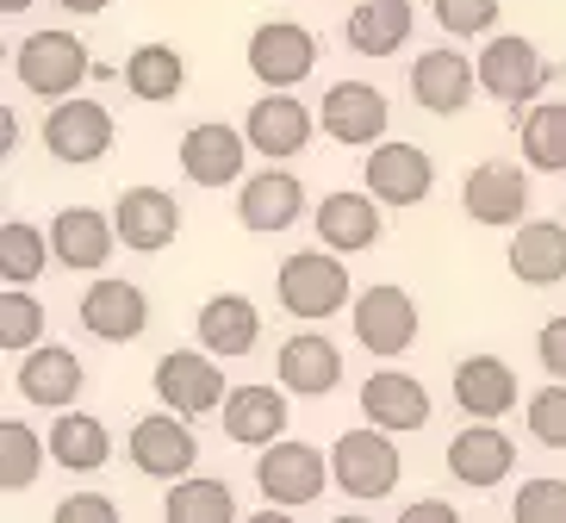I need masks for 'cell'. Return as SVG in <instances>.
<instances>
[{
	"label": "cell",
	"mask_w": 566,
	"mask_h": 523,
	"mask_svg": "<svg viewBox=\"0 0 566 523\" xmlns=\"http://www.w3.org/2000/svg\"><path fill=\"white\" fill-rule=\"evenodd\" d=\"M274 293H281V312H293V318L305 324H324L336 318L343 305H355V281H349V262H343V250H293L281 262V274H274Z\"/></svg>",
	"instance_id": "cell-1"
},
{
	"label": "cell",
	"mask_w": 566,
	"mask_h": 523,
	"mask_svg": "<svg viewBox=\"0 0 566 523\" xmlns=\"http://www.w3.org/2000/svg\"><path fill=\"white\" fill-rule=\"evenodd\" d=\"M399 480H405V456H399V442H392V430L367 423V430H343V437H336L331 487L343 492V499L380 505L386 492H399Z\"/></svg>",
	"instance_id": "cell-2"
},
{
	"label": "cell",
	"mask_w": 566,
	"mask_h": 523,
	"mask_svg": "<svg viewBox=\"0 0 566 523\" xmlns=\"http://www.w3.org/2000/svg\"><path fill=\"white\" fill-rule=\"evenodd\" d=\"M324 480H331V461L312 442H268V449H255V487H262L268 505L305 511L324 499Z\"/></svg>",
	"instance_id": "cell-3"
},
{
	"label": "cell",
	"mask_w": 566,
	"mask_h": 523,
	"mask_svg": "<svg viewBox=\"0 0 566 523\" xmlns=\"http://www.w3.org/2000/svg\"><path fill=\"white\" fill-rule=\"evenodd\" d=\"M87 44L75 32H32L13 51V75L25 82V94L38 101H69L75 87L87 82Z\"/></svg>",
	"instance_id": "cell-4"
},
{
	"label": "cell",
	"mask_w": 566,
	"mask_h": 523,
	"mask_svg": "<svg viewBox=\"0 0 566 523\" xmlns=\"http://www.w3.org/2000/svg\"><path fill=\"white\" fill-rule=\"evenodd\" d=\"M125 456H132L137 473H150V480H187L193 473V461H200V437L187 430V418L175 406L150 411V418L132 423V437H125Z\"/></svg>",
	"instance_id": "cell-5"
},
{
	"label": "cell",
	"mask_w": 566,
	"mask_h": 523,
	"mask_svg": "<svg viewBox=\"0 0 566 523\" xmlns=\"http://www.w3.org/2000/svg\"><path fill=\"white\" fill-rule=\"evenodd\" d=\"M530 169L523 163H480V169H467L461 181V206L467 219L485 224V231H516V224L530 219Z\"/></svg>",
	"instance_id": "cell-6"
},
{
	"label": "cell",
	"mask_w": 566,
	"mask_h": 523,
	"mask_svg": "<svg viewBox=\"0 0 566 523\" xmlns=\"http://www.w3.org/2000/svg\"><path fill=\"white\" fill-rule=\"evenodd\" d=\"M44 150L69 169H87V163H101L113 150V113L101 101H87V94H69V101H51L44 113Z\"/></svg>",
	"instance_id": "cell-7"
},
{
	"label": "cell",
	"mask_w": 566,
	"mask_h": 523,
	"mask_svg": "<svg viewBox=\"0 0 566 523\" xmlns=\"http://www.w3.org/2000/svg\"><path fill=\"white\" fill-rule=\"evenodd\" d=\"M224 374H218V355L206 349H175L156 362V399L175 406L181 418H206V411H224Z\"/></svg>",
	"instance_id": "cell-8"
},
{
	"label": "cell",
	"mask_w": 566,
	"mask_h": 523,
	"mask_svg": "<svg viewBox=\"0 0 566 523\" xmlns=\"http://www.w3.org/2000/svg\"><path fill=\"white\" fill-rule=\"evenodd\" d=\"M317 69V38L300 19H262L250 32V75L262 87H300Z\"/></svg>",
	"instance_id": "cell-9"
},
{
	"label": "cell",
	"mask_w": 566,
	"mask_h": 523,
	"mask_svg": "<svg viewBox=\"0 0 566 523\" xmlns=\"http://www.w3.org/2000/svg\"><path fill=\"white\" fill-rule=\"evenodd\" d=\"M250 150H255L250 132H237L224 118H200L181 137V175L193 187H231V181H243V156Z\"/></svg>",
	"instance_id": "cell-10"
},
{
	"label": "cell",
	"mask_w": 566,
	"mask_h": 523,
	"mask_svg": "<svg viewBox=\"0 0 566 523\" xmlns=\"http://www.w3.org/2000/svg\"><path fill=\"white\" fill-rule=\"evenodd\" d=\"M349 318H355V343H361L367 355H405L417 343V300L405 287H367L355 293L349 305Z\"/></svg>",
	"instance_id": "cell-11"
},
{
	"label": "cell",
	"mask_w": 566,
	"mask_h": 523,
	"mask_svg": "<svg viewBox=\"0 0 566 523\" xmlns=\"http://www.w3.org/2000/svg\"><path fill=\"white\" fill-rule=\"evenodd\" d=\"M361 181L380 206H423L430 187H436V163H430V150H417V144H374Z\"/></svg>",
	"instance_id": "cell-12"
},
{
	"label": "cell",
	"mask_w": 566,
	"mask_h": 523,
	"mask_svg": "<svg viewBox=\"0 0 566 523\" xmlns=\"http://www.w3.org/2000/svg\"><path fill=\"white\" fill-rule=\"evenodd\" d=\"M473 87H480V63H467V51L454 44H436L411 63V101L436 118H454L473 101Z\"/></svg>",
	"instance_id": "cell-13"
},
{
	"label": "cell",
	"mask_w": 566,
	"mask_h": 523,
	"mask_svg": "<svg viewBox=\"0 0 566 523\" xmlns=\"http://www.w3.org/2000/svg\"><path fill=\"white\" fill-rule=\"evenodd\" d=\"M82 331L101 343H137L150 331V293L137 287V281H94L82 293Z\"/></svg>",
	"instance_id": "cell-14"
},
{
	"label": "cell",
	"mask_w": 566,
	"mask_h": 523,
	"mask_svg": "<svg viewBox=\"0 0 566 523\" xmlns=\"http://www.w3.org/2000/svg\"><path fill=\"white\" fill-rule=\"evenodd\" d=\"M237 219H243V231H262V237L293 231V224L305 219V181L293 169H274V163H268L262 175L243 181V193H237Z\"/></svg>",
	"instance_id": "cell-15"
},
{
	"label": "cell",
	"mask_w": 566,
	"mask_h": 523,
	"mask_svg": "<svg viewBox=\"0 0 566 523\" xmlns=\"http://www.w3.org/2000/svg\"><path fill=\"white\" fill-rule=\"evenodd\" d=\"M473 63H480V87L492 94V101H504V106L542 94V82H548V63H542V51H535L530 38H516V32L492 38V44H485Z\"/></svg>",
	"instance_id": "cell-16"
},
{
	"label": "cell",
	"mask_w": 566,
	"mask_h": 523,
	"mask_svg": "<svg viewBox=\"0 0 566 523\" xmlns=\"http://www.w3.org/2000/svg\"><path fill=\"white\" fill-rule=\"evenodd\" d=\"M516 468V442L499 430V418H473L461 437L449 442V473L461 487L485 492V487H504Z\"/></svg>",
	"instance_id": "cell-17"
},
{
	"label": "cell",
	"mask_w": 566,
	"mask_h": 523,
	"mask_svg": "<svg viewBox=\"0 0 566 523\" xmlns=\"http://www.w3.org/2000/svg\"><path fill=\"white\" fill-rule=\"evenodd\" d=\"M312 106L293 101L286 87H268L262 101L250 106V118H243V132H250V144L268 156V163H286V156H300L305 144H312Z\"/></svg>",
	"instance_id": "cell-18"
},
{
	"label": "cell",
	"mask_w": 566,
	"mask_h": 523,
	"mask_svg": "<svg viewBox=\"0 0 566 523\" xmlns=\"http://www.w3.org/2000/svg\"><path fill=\"white\" fill-rule=\"evenodd\" d=\"M51 250L63 269H82V274H101L118 250V219L94 212V206H63L51 219Z\"/></svg>",
	"instance_id": "cell-19"
},
{
	"label": "cell",
	"mask_w": 566,
	"mask_h": 523,
	"mask_svg": "<svg viewBox=\"0 0 566 523\" xmlns=\"http://www.w3.org/2000/svg\"><path fill=\"white\" fill-rule=\"evenodd\" d=\"M118 219V243L137 255H156L175 243V231H181V206H175V193H163V187H125L113 206Z\"/></svg>",
	"instance_id": "cell-20"
},
{
	"label": "cell",
	"mask_w": 566,
	"mask_h": 523,
	"mask_svg": "<svg viewBox=\"0 0 566 523\" xmlns=\"http://www.w3.org/2000/svg\"><path fill=\"white\" fill-rule=\"evenodd\" d=\"M317 118H324L331 144H380L392 106H386V94L374 82H336L324 94V106H317Z\"/></svg>",
	"instance_id": "cell-21"
},
{
	"label": "cell",
	"mask_w": 566,
	"mask_h": 523,
	"mask_svg": "<svg viewBox=\"0 0 566 523\" xmlns=\"http://www.w3.org/2000/svg\"><path fill=\"white\" fill-rule=\"evenodd\" d=\"M361 411H367V423H380L392 437H411V430L430 423V393L405 368H380L361 380Z\"/></svg>",
	"instance_id": "cell-22"
},
{
	"label": "cell",
	"mask_w": 566,
	"mask_h": 523,
	"mask_svg": "<svg viewBox=\"0 0 566 523\" xmlns=\"http://www.w3.org/2000/svg\"><path fill=\"white\" fill-rule=\"evenodd\" d=\"M13 387L25 393L32 406L63 411V406H75V393L87 387V368L75 362V349H63V343H38V349H25Z\"/></svg>",
	"instance_id": "cell-23"
},
{
	"label": "cell",
	"mask_w": 566,
	"mask_h": 523,
	"mask_svg": "<svg viewBox=\"0 0 566 523\" xmlns=\"http://www.w3.org/2000/svg\"><path fill=\"white\" fill-rule=\"evenodd\" d=\"M417 7L411 0H355L349 19H343V38H349L355 56H399L411 44Z\"/></svg>",
	"instance_id": "cell-24"
},
{
	"label": "cell",
	"mask_w": 566,
	"mask_h": 523,
	"mask_svg": "<svg viewBox=\"0 0 566 523\" xmlns=\"http://www.w3.org/2000/svg\"><path fill=\"white\" fill-rule=\"evenodd\" d=\"M274 374H281L286 393L324 399V393H336V380H343V349H336L331 337H317V331H300V337L281 343V355H274Z\"/></svg>",
	"instance_id": "cell-25"
},
{
	"label": "cell",
	"mask_w": 566,
	"mask_h": 523,
	"mask_svg": "<svg viewBox=\"0 0 566 523\" xmlns=\"http://www.w3.org/2000/svg\"><path fill=\"white\" fill-rule=\"evenodd\" d=\"M193 337L218 355V362H237V355H250L262 343V312H255L243 293H212L200 305V318H193Z\"/></svg>",
	"instance_id": "cell-26"
},
{
	"label": "cell",
	"mask_w": 566,
	"mask_h": 523,
	"mask_svg": "<svg viewBox=\"0 0 566 523\" xmlns=\"http://www.w3.org/2000/svg\"><path fill=\"white\" fill-rule=\"evenodd\" d=\"M511 274L523 287H560L566 281V224L560 219H523L511 231Z\"/></svg>",
	"instance_id": "cell-27"
},
{
	"label": "cell",
	"mask_w": 566,
	"mask_h": 523,
	"mask_svg": "<svg viewBox=\"0 0 566 523\" xmlns=\"http://www.w3.org/2000/svg\"><path fill=\"white\" fill-rule=\"evenodd\" d=\"M516 399H523V387H516L511 362H499V355H467L454 368V406L467 418H504V411H516Z\"/></svg>",
	"instance_id": "cell-28"
},
{
	"label": "cell",
	"mask_w": 566,
	"mask_h": 523,
	"mask_svg": "<svg viewBox=\"0 0 566 523\" xmlns=\"http://www.w3.org/2000/svg\"><path fill=\"white\" fill-rule=\"evenodd\" d=\"M224 437L243 449H268L286 437V387H231L224 393Z\"/></svg>",
	"instance_id": "cell-29"
},
{
	"label": "cell",
	"mask_w": 566,
	"mask_h": 523,
	"mask_svg": "<svg viewBox=\"0 0 566 523\" xmlns=\"http://www.w3.org/2000/svg\"><path fill=\"white\" fill-rule=\"evenodd\" d=\"M312 224H317V243H331V250H343V255L374 250V243H380V200H374V193H324Z\"/></svg>",
	"instance_id": "cell-30"
},
{
	"label": "cell",
	"mask_w": 566,
	"mask_h": 523,
	"mask_svg": "<svg viewBox=\"0 0 566 523\" xmlns=\"http://www.w3.org/2000/svg\"><path fill=\"white\" fill-rule=\"evenodd\" d=\"M51 461L69 473H101L106 461H113V437H106V423L94 418V411H75L63 406L51 423Z\"/></svg>",
	"instance_id": "cell-31"
},
{
	"label": "cell",
	"mask_w": 566,
	"mask_h": 523,
	"mask_svg": "<svg viewBox=\"0 0 566 523\" xmlns=\"http://www.w3.org/2000/svg\"><path fill=\"white\" fill-rule=\"evenodd\" d=\"M125 87H132L137 101H175L187 87V63L175 44H137L132 56H125Z\"/></svg>",
	"instance_id": "cell-32"
},
{
	"label": "cell",
	"mask_w": 566,
	"mask_h": 523,
	"mask_svg": "<svg viewBox=\"0 0 566 523\" xmlns=\"http://www.w3.org/2000/svg\"><path fill=\"white\" fill-rule=\"evenodd\" d=\"M523 163L535 175H566V101H535L523 113Z\"/></svg>",
	"instance_id": "cell-33"
},
{
	"label": "cell",
	"mask_w": 566,
	"mask_h": 523,
	"mask_svg": "<svg viewBox=\"0 0 566 523\" xmlns=\"http://www.w3.org/2000/svg\"><path fill=\"white\" fill-rule=\"evenodd\" d=\"M163 517L168 523H237V492L224 487V480L187 473V480H175V492L163 499Z\"/></svg>",
	"instance_id": "cell-34"
},
{
	"label": "cell",
	"mask_w": 566,
	"mask_h": 523,
	"mask_svg": "<svg viewBox=\"0 0 566 523\" xmlns=\"http://www.w3.org/2000/svg\"><path fill=\"white\" fill-rule=\"evenodd\" d=\"M51 255H56L51 250V231H38V224H25V219L0 224V274H7L13 287H32Z\"/></svg>",
	"instance_id": "cell-35"
},
{
	"label": "cell",
	"mask_w": 566,
	"mask_h": 523,
	"mask_svg": "<svg viewBox=\"0 0 566 523\" xmlns=\"http://www.w3.org/2000/svg\"><path fill=\"white\" fill-rule=\"evenodd\" d=\"M44 456H51V437H38L19 418H7L0 423V492H25L38 480V468H44Z\"/></svg>",
	"instance_id": "cell-36"
},
{
	"label": "cell",
	"mask_w": 566,
	"mask_h": 523,
	"mask_svg": "<svg viewBox=\"0 0 566 523\" xmlns=\"http://www.w3.org/2000/svg\"><path fill=\"white\" fill-rule=\"evenodd\" d=\"M38 343H44V305L25 287L7 281V293H0V349L25 355V349H38Z\"/></svg>",
	"instance_id": "cell-37"
},
{
	"label": "cell",
	"mask_w": 566,
	"mask_h": 523,
	"mask_svg": "<svg viewBox=\"0 0 566 523\" xmlns=\"http://www.w3.org/2000/svg\"><path fill=\"white\" fill-rule=\"evenodd\" d=\"M523 423H530V437L542 449H566V380H548L542 393H530Z\"/></svg>",
	"instance_id": "cell-38"
},
{
	"label": "cell",
	"mask_w": 566,
	"mask_h": 523,
	"mask_svg": "<svg viewBox=\"0 0 566 523\" xmlns=\"http://www.w3.org/2000/svg\"><path fill=\"white\" fill-rule=\"evenodd\" d=\"M430 13L449 38H485L492 25H499L504 0H430Z\"/></svg>",
	"instance_id": "cell-39"
},
{
	"label": "cell",
	"mask_w": 566,
	"mask_h": 523,
	"mask_svg": "<svg viewBox=\"0 0 566 523\" xmlns=\"http://www.w3.org/2000/svg\"><path fill=\"white\" fill-rule=\"evenodd\" d=\"M516 523H566V480L542 473V480H523V492L511 499Z\"/></svg>",
	"instance_id": "cell-40"
},
{
	"label": "cell",
	"mask_w": 566,
	"mask_h": 523,
	"mask_svg": "<svg viewBox=\"0 0 566 523\" xmlns=\"http://www.w3.org/2000/svg\"><path fill=\"white\" fill-rule=\"evenodd\" d=\"M51 517L56 523H118V505H113V499H101V492H75V499H63Z\"/></svg>",
	"instance_id": "cell-41"
},
{
	"label": "cell",
	"mask_w": 566,
	"mask_h": 523,
	"mask_svg": "<svg viewBox=\"0 0 566 523\" xmlns=\"http://www.w3.org/2000/svg\"><path fill=\"white\" fill-rule=\"evenodd\" d=\"M535 362L548 368V380H566V312L535 331Z\"/></svg>",
	"instance_id": "cell-42"
},
{
	"label": "cell",
	"mask_w": 566,
	"mask_h": 523,
	"mask_svg": "<svg viewBox=\"0 0 566 523\" xmlns=\"http://www.w3.org/2000/svg\"><path fill=\"white\" fill-rule=\"evenodd\" d=\"M405 523H461V511L442 499H417V505H405Z\"/></svg>",
	"instance_id": "cell-43"
},
{
	"label": "cell",
	"mask_w": 566,
	"mask_h": 523,
	"mask_svg": "<svg viewBox=\"0 0 566 523\" xmlns=\"http://www.w3.org/2000/svg\"><path fill=\"white\" fill-rule=\"evenodd\" d=\"M113 0H63V13H75V19H94V13H106Z\"/></svg>",
	"instance_id": "cell-44"
},
{
	"label": "cell",
	"mask_w": 566,
	"mask_h": 523,
	"mask_svg": "<svg viewBox=\"0 0 566 523\" xmlns=\"http://www.w3.org/2000/svg\"><path fill=\"white\" fill-rule=\"evenodd\" d=\"M25 7H32V0H0V13H25Z\"/></svg>",
	"instance_id": "cell-45"
}]
</instances>
